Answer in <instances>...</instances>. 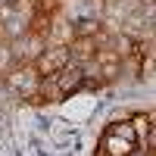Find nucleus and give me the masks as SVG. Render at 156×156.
Returning a JSON list of instances; mask_svg holds the SVG:
<instances>
[{
	"mask_svg": "<svg viewBox=\"0 0 156 156\" xmlns=\"http://www.w3.org/2000/svg\"><path fill=\"white\" fill-rule=\"evenodd\" d=\"M72 62V53H69V44H47V50L37 56L31 66L41 78H53L59 69H66Z\"/></svg>",
	"mask_w": 156,
	"mask_h": 156,
	"instance_id": "obj_1",
	"label": "nucleus"
},
{
	"mask_svg": "<svg viewBox=\"0 0 156 156\" xmlns=\"http://www.w3.org/2000/svg\"><path fill=\"white\" fill-rule=\"evenodd\" d=\"M3 84H6L9 90H16V94L28 97V94H34V90H37V84H41V75L34 72L31 62H16L9 72H3Z\"/></svg>",
	"mask_w": 156,
	"mask_h": 156,
	"instance_id": "obj_2",
	"label": "nucleus"
},
{
	"mask_svg": "<svg viewBox=\"0 0 156 156\" xmlns=\"http://www.w3.org/2000/svg\"><path fill=\"white\" fill-rule=\"evenodd\" d=\"M84 69H94V78H100L103 84H109V81H115V78L122 75L125 62H122V56L115 53V50H109V47H100V50H97V56L90 59Z\"/></svg>",
	"mask_w": 156,
	"mask_h": 156,
	"instance_id": "obj_3",
	"label": "nucleus"
},
{
	"mask_svg": "<svg viewBox=\"0 0 156 156\" xmlns=\"http://www.w3.org/2000/svg\"><path fill=\"white\" fill-rule=\"evenodd\" d=\"M84 78H87L84 66H78V62H69L66 69H59V72L53 75V87H56V97H59V100L72 97L75 90H81V87H84Z\"/></svg>",
	"mask_w": 156,
	"mask_h": 156,
	"instance_id": "obj_4",
	"label": "nucleus"
},
{
	"mask_svg": "<svg viewBox=\"0 0 156 156\" xmlns=\"http://www.w3.org/2000/svg\"><path fill=\"white\" fill-rule=\"evenodd\" d=\"M9 44H12V56H16V62H34V59L47 50V37L25 31L19 41H9Z\"/></svg>",
	"mask_w": 156,
	"mask_h": 156,
	"instance_id": "obj_5",
	"label": "nucleus"
},
{
	"mask_svg": "<svg viewBox=\"0 0 156 156\" xmlns=\"http://www.w3.org/2000/svg\"><path fill=\"white\" fill-rule=\"evenodd\" d=\"M97 37H72L69 41V53H72V62H78V66H87L90 59L97 56Z\"/></svg>",
	"mask_w": 156,
	"mask_h": 156,
	"instance_id": "obj_6",
	"label": "nucleus"
},
{
	"mask_svg": "<svg viewBox=\"0 0 156 156\" xmlns=\"http://www.w3.org/2000/svg\"><path fill=\"white\" fill-rule=\"evenodd\" d=\"M72 37H75L72 22L62 16V12H56V16H53V25H50V34H47V44H69Z\"/></svg>",
	"mask_w": 156,
	"mask_h": 156,
	"instance_id": "obj_7",
	"label": "nucleus"
},
{
	"mask_svg": "<svg viewBox=\"0 0 156 156\" xmlns=\"http://www.w3.org/2000/svg\"><path fill=\"white\" fill-rule=\"evenodd\" d=\"M72 31H75V37H97L103 31V19L100 16H81L72 22Z\"/></svg>",
	"mask_w": 156,
	"mask_h": 156,
	"instance_id": "obj_8",
	"label": "nucleus"
},
{
	"mask_svg": "<svg viewBox=\"0 0 156 156\" xmlns=\"http://www.w3.org/2000/svg\"><path fill=\"white\" fill-rule=\"evenodd\" d=\"M134 47H137V41H134L128 31H115V34H112V41H109V50H115L122 59H125V56H131V53H134Z\"/></svg>",
	"mask_w": 156,
	"mask_h": 156,
	"instance_id": "obj_9",
	"label": "nucleus"
},
{
	"mask_svg": "<svg viewBox=\"0 0 156 156\" xmlns=\"http://www.w3.org/2000/svg\"><path fill=\"white\" fill-rule=\"evenodd\" d=\"M50 25H53V16H47V12H31L28 16V31L31 34H50Z\"/></svg>",
	"mask_w": 156,
	"mask_h": 156,
	"instance_id": "obj_10",
	"label": "nucleus"
},
{
	"mask_svg": "<svg viewBox=\"0 0 156 156\" xmlns=\"http://www.w3.org/2000/svg\"><path fill=\"white\" fill-rule=\"evenodd\" d=\"M31 12H47V16H56V12H62V0H31Z\"/></svg>",
	"mask_w": 156,
	"mask_h": 156,
	"instance_id": "obj_11",
	"label": "nucleus"
},
{
	"mask_svg": "<svg viewBox=\"0 0 156 156\" xmlns=\"http://www.w3.org/2000/svg\"><path fill=\"white\" fill-rule=\"evenodd\" d=\"M131 125H134V134H137V144L144 147V140H147V128H150V115H144V112H137V115H131Z\"/></svg>",
	"mask_w": 156,
	"mask_h": 156,
	"instance_id": "obj_12",
	"label": "nucleus"
},
{
	"mask_svg": "<svg viewBox=\"0 0 156 156\" xmlns=\"http://www.w3.org/2000/svg\"><path fill=\"white\" fill-rule=\"evenodd\" d=\"M12 66H16V56H12V44L9 41H0V75L9 72Z\"/></svg>",
	"mask_w": 156,
	"mask_h": 156,
	"instance_id": "obj_13",
	"label": "nucleus"
},
{
	"mask_svg": "<svg viewBox=\"0 0 156 156\" xmlns=\"http://www.w3.org/2000/svg\"><path fill=\"white\" fill-rule=\"evenodd\" d=\"M144 150L153 153L156 150V112L150 115V128H147V140H144Z\"/></svg>",
	"mask_w": 156,
	"mask_h": 156,
	"instance_id": "obj_14",
	"label": "nucleus"
},
{
	"mask_svg": "<svg viewBox=\"0 0 156 156\" xmlns=\"http://www.w3.org/2000/svg\"><path fill=\"white\" fill-rule=\"evenodd\" d=\"M0 81H3V75H0Z\"/></svg>",
	"mask_w": 156,
	"mask_h": 156,
	"instance_id": "obj_15",
	"label": "nucleus"
}]
</instances>
